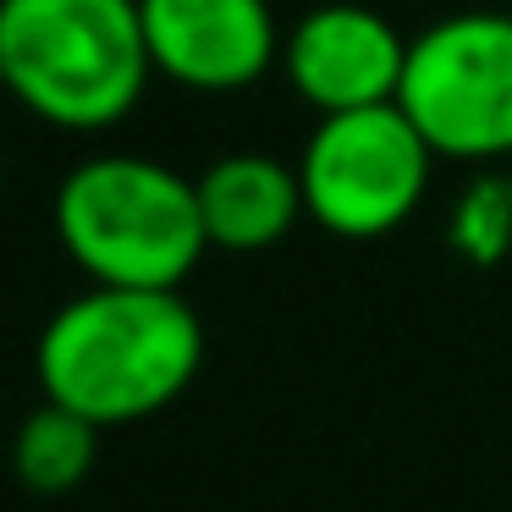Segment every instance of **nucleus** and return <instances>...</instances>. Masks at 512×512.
Wrapping results in <instances>:
<instances>
[{
    "mask_svg": "<svg viewBox=\"0 0 512 512\" xmlns=\"http://www.w3.org/2000/svg\"><path fill=\"white\" fill-rule=\"evenodd\" d=\"M204 364V325L182 287H100L67 298L39 331L45 402L89 424H138L171 408Z\"/></svg>",
    "mask_w": 512,
    "mask_h": 512,
    "instance_id": "1",
    "label": "nucleus"
},
{
    "mask_svg": "<svg viewBox=\"0 0 512 512\" xmlns=\"http://www.w3.org/2000/svg\"><path fill=\"white\" fill-rule=\"evenodd\" d=\"M6 94L67 133L116 127L149 78L138 0H0Z\"/></svg>",
    "mask_w": 512,
    "mask_h": 512,
    "instance_id": "2",
    "label": "nucleus"
},
{
    "mask_svg": "<svg viewBox=\"0 0 512 512\" xmlns=\"http://www.w3.org/2000/svg\"><path fill=\"white\" fill-rule=\"evenodd\" d=\"M56 237L100 287H182L204 259L199 188L149 155H89L56 188Z\"/></svg>",
    "mask_w": 512,
    "mask_h": 512,
    "instance_id": "3",
    "label": "nucleus"
},
{
    "mask_svg": "<svg viewBox=\"0 0 512 512\" xmlns=\"http://www.w3.org/2000/svg\"><path fill=\"white\" fill-rule=\"evenodd\" d=\"M397 105L435 160H512V17L452 12L408 39Z\"/></svg>",
    "mask_w": 512,
    "mask_h": 512,
    "instance_id": "4",
    "label": "nucleus"
},
{
    "mask_svg": "<svg viewBox=\"0 0 512 512\" xmlns=\"http://www.w3.org/2000/svg\"><path fill=\"white\" fill-rule=\"evenodd\" d=\"M430 171L435 149L419 138L397 100L331 111L320 116L298 160L303 215L331 237L369 243L413 221V210L430 193Z\"/></svg>",
    "mask_w": 512,
    "mask_h": 512,
    "instance_id": "5",
    "label": "nucleus"
},
{
    "mask_svg": "<svg viewBox=\"0 0 512 512\" xmlns=\"http://www.w3.org/2000/svg\"><path fill=\"white\" fill-rule=\"evenodd\" d=\"M149 67L193 94H237L281 61L270 0H138Z\"/></svg>",
    "mask_w": 512,
    "mask_h": 512,
    "instance_id": "6",
    "label": "nucleus"
},
{
    "mask_svg": "<svg viewBox=\"0 0 512 512\" xmlns=\"http://www.w3.org/2000/svg\"><path fill=\"white\" fill-rule=\"evenodd\" d=\"M402 61H408V39L397 34V23L353 0H325L281 39V72L298 89V100L320 116L391 105Z\"/></svg>",
    "mask_w": 512,
    "mask_h": 512,
    "instance_id": "7",
    "label": "nucleus"
},
{
    "mask_svg": "<svg viewBox=\"0 0 512 512\" xmlns=\"http://www.w3.org/2000/svg\"><path fill=\"white\" fill-rule=\"evenodd\" d=\"M193 188H199L204 237H210V248H226V254H259L303 221L298 166L259 155V149L210 160L193 177Z\"/></svg>",
    "mask_w": 512,
    "mask_h": 512,
    "instance_id": "8",
    "label": "nucleus"
},
{
    "mask_svg": "<svg viewBox=\"0 0 512 512\" xmlns=\"http://www.w3.org/2000/svg\"><path fill=\"white\" fill-rule=\"evenodd\" d=\"M94 457H100V424H89L83 413L61 408V402L34 408L12 435V474L34 496L78 490L94 474Z\"/></svg>",
    "mask_w": 512,
    "mask_h": 512,
    "instance_id": "9",
    "label": "nucleus"
},
{
    "mask_svg": "<svg viewBox=\"0 0 512 512\" xmlns=\"http://www.w3.org/2000/svg\"><path fill=\"white\" fill-rule=\"evenodd\" d=\"M446 248L463 265L490 270L512 254V177H474L446 215Z\"/></svg>",
    "mask_w": 512,
    "mask_h": 512,
    "instance_id": "10",
    "label": "nucleus"
},
{
    "mask_svg": "<svg viewBox=\"0 0 512 512\" xmlns=\"http://www.w3.org/2000/svg\"><path fill=\"white\" fill-rule=\"evenodd\" d=\"M0 100H6V67H0Z\"/></svg>",
    "mask_w": 512,
    "mask_h": 512,
    "instance_id": "11",
    "label": "nucleus"
},
{
    "mask_svg": "<svg viewBox=\"0 0 512 512\" xmlns=\"http://www.w3.org/2000/svg\"><path fill=\"white\" fill-rule=\"evenodd\" d=\"M0 188H6V160H0Z\"/></svg>",
    "mask_w": 512,
    "mask_h": 512,
    "instance_id": "12",
    "label": "nucleus"
}]
</instances>
